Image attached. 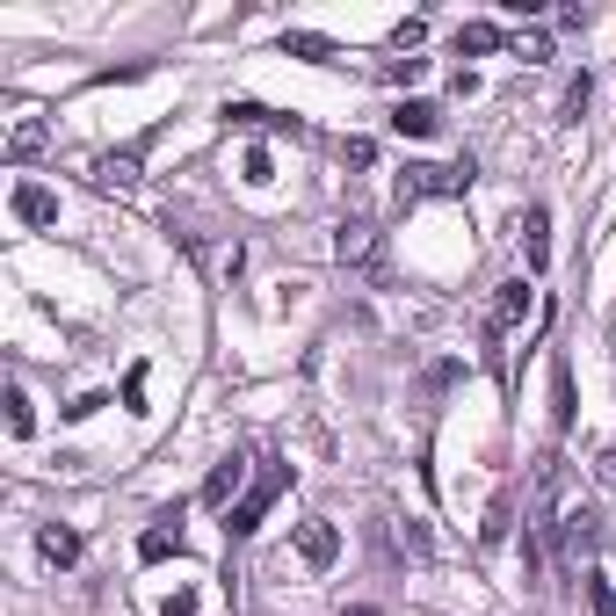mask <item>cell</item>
<instances>
[{
  "instance_id": "cell-15",
  "label": "cell",
  "mask_w": 616,
  "mask_h": 616,
  "mask_svg": "<svg viewBox=\"0 0 616 616\" xmlns=\"http://www.w3.org/2000/svg\"><path fill=\"white\" fill-rule=\"evenodd\" d=\"M226 117L232 123H254V131H298L290 117H276V109H262V102H226Z\"/></svg>"
},
{
  "instance_id": "cell-24",
  "label": "cell",
  "mask_w": 616,
  "mask_h": 616,
  "mask_svg": "<svg viewBox=\"0 0 616 616\" xmlns=\"http://www.w3.org/2000/svg\"><path fill=\"white\" fill-rule=\"evenodd\" d=\"M421 36H428V22L414 15V22H399V30H392V44H399V52H414V44H421Z\"/></svg>"
},
{
  "instance_id": "cell-7",
  "label": "cell",
  "mask_w": 616,
  "mask_h": 616,
  "mask_svg": "<svg viewBox=\"0 0 616 616\" xmlns=\"http://www.w3.org/2000/svg\"><path fill=\"white\" fill-rule=\"evenodd\" d=\"M377 544H385L392 559H428V529L421 522H392L385 515V522H377Z\"/></svg>"
},
{
  "instance_id": "cell-6",
  "label": "cell",
  "mask_w": 616,
  "mask_h": 616,
  "mask_svg": "<svg viewBox=\"0 0 616 616\" xmlns=\"http://www.w3.org/2000/svg\"><path fill=\"white\" fill-rule=\"evenodd\" d=\"M139 160H145V145H123V153H102L88 167L95 175V189H139Z\"/></svg>"
},
{
  "instance_id": "cell-4",
  "label": "cell",
  "mask_w": 616,
  "mask_h": 616,
  "mask_svg": "<svg viewBox=\"0 0 616 616\" xmlns=\"http://www.w3.org/2000/svg\"><path fill=\"white\" fill-rule=\"evenodd\" d=\"M529 305H537V290H529L522 276H515V283H501V290H493V312H486V334H493V341H501V334H515V327L529 319Z\"/></svg>"
},
{
  "instance_id": "cell-27",
  "label": "cell",
  "mask_w": 616,
  "mask_h": 616,
  "mask_svg": "<svg viewBox=\"0 0 616 616\" xmlns=\"http://www.w3.org/2000/svg\"><path fill=\"white\" fill-rule=\"evenodd\" d=\"M486 537H493V544L508 537V501H493V508H486Z\"/></svg>"
},
{
  "instance_id": "cell-10",
  "label": "cell",
  "mask_w": 616,
  "mask_h": 616,
  "mask_svg": "<svg viewBox=\"0 0 616 616\" xmlns=\"http://www.w3.org/2000/svg\"><path fill=\"white\" fill-rule=\"evenodd\" d=\"M36 551H44V565H73V559H80V529L44 522V529H36Z\"/></svg>"
},
{
  "instance_id": "cell-29",
  "label": "cell",
  "mask_w": 616,
  "mask_h": 616,
  "mask_svg": "<svg viewBox=\"0 0 616 616\" xmlns=\"http://www.w3.org/2000/svg\"><path fill=\"white\" fill-rule=\"evenodd\" d=\"M341 616H377V609H363V602H355V609H341Z\"/></svg>"
},
{
  "instance_id": "cell-12",
  "label": "cell",
  "mask_w": 616,
  "mask_h": 616,
  "mask_svg": "<svg viewBox=\"0 0 616 616\" xmlns=\"http://www.w3.org/2000/svg\"><path fill=\"white\" fill-rule=\"evenodd\" d=\"M522 254H529V268L551 262V211L544 204H529V218H522Z\"/></svg>"
},
{
  "instance_id": "cell-25",
  "label": "cell",
  "mask_w": 616,
  "mask_h": 616,
  "mask_svg": "<svg viewBox=\"0 0 616 616\" xmlns=\"http://www.w3.org/2000/svg\"><path fill=\"white\" fill-rule=\"evenodd\" d=\"M587 95H595V80H587V73H581V80L565 88V117H581V109H587Z\"/></svg>"
},
{
  "instance_id": "cell-26",
  "label": "cell",
  "mask_w": 616,
  "mask_h": 616,
  "mask_svg": "<svg viewBox=\"0 0 616 616\" xmlns=\"http://www.w3.org/2000/svg\"><path fill=\"white\" fill-rule=\"evenodd\" d=\"M341 160H349V167H370V160H377V145H370V139H349V145H341Z\"/></svg>"
},
{
  "instance_id": "cell-21",
  "label": "cell",
  "mask_w": 616,
  "mask_h": 616,
  "mask_svg": "<svg viewBox=\"0 0 616 616\" xmlns=\"http://www.w3.org/2000/svg\"><path fill=\"white\" fill-rule=\"evenodd\" d=\"M8 428H15V436H30V392H8Z\"/></svg>"
},
{
  "instance_id": "cell-8",
  "label": "cell",
  "mask_w": 616,
  "mask_h": 616,
  "mask_svg": "<svg viewBox=\"0 0 616 616\" xmlns=\"http://www.w3.org/2000/svg\"><path fill=\"white\" fill-rule=\"evenodd\" d=\"M392 131H399V139H436L442 109L436 102H399V109H392Z\"/></svg>"
},
{
  "instance_id": "cell-11",
  "label": "cell",
  "mask_w": 616,
  "mask_h": 616,
  "mask_svg": "<svg viewBox=\"0 0 616 616\" xmlns=\"http://www.w3.org/2000/svg\"><path fill=\"white\" fill-rule=\"evenodd\" d=\"M15 218H22V226H58V196L36 189V182H22V189H15Z\"/></svg>"
},
{
  "instance_id": "cell-1",
  "label": "cell",
  "mask_w": 616,
  "mask_h": 616,
  "mask_svg": "<svg viewBox=\"0 0 616 616\" xmlns=\"http://www.w3.org/2000/svg\"><path fill=\"white\" fill-rule=\"evenodd\" d=\"M283 479H290V464H262V472H254V486H246L240 501H232V515H226V537H254V529H262V515L283 493Z\"/></svg>"
},
{
  "instance_id": "cell-23",
  "label": "cell",
  "mask_w": 616,
  "mask_h": 616,
  "mask_svg": "<svg viewBox=\"0 0 616 616\" xmlns=\"http://www.w3.org/2000/svg\"><path fill=\"white\" fill-rule=\"evenodd\" d=\"M276 175V160H268V145H254V153H246V182H268Z\"/></svg>"
},
{
  "instance_id": "cell-18",
  "label": "cell",
  "mask_w": 616,
  "mask_h": 616,
  "mask_svg": "<svg viewBox=\"0 0 616 616\" xmlns=\"http://www.w3.org/2000/svg\"><path fill=\"white\" fill-rule=\"evenodd\" d=\"M283 52H290V58H334V44L312 36V30H290V36H283Z\"/></svg>"
},
{
  "instance_id": "cell-14",
  "label": "cell",
  "mask_w": 616,
  "mask_h": 616,
  "mask_svg": "<svg viewBox=\"0 0 616 616\" xmlns=\"http://www.w3.org/2000/svg\"><path fill=\"white\" fill-rule=\"evenodd\" d=\"M501 44H508V36L493 30V22H464V30H458V58H479V52H501Z\"/></svg>"
},
{
  "instance_id": "cell-19",
  "label": "cell",
  "mask_w": 616,
  "mask_h": 616,
  "mask_svg": "<svg viewBox=\"0 0 616 616\" xmlns=\"http://www.w3.org/2000/svg\"><path fill=\"white\" fill-rule=\"evenodd\" d=\"M551 399H559V406H551V421L565 428V421H573V370H565V363H559V377H551Z\"/></svg>"
},
{
  "instance_id": "cell-13",
  "label": "cell",
  "mask_w": 616,
  "mask_h": 616,
  "mask_svg": "<svg viewBox=\"0 0 616 616\" xmlns=\"http://www.w3.org/2000/svg\"><path fill=\"white\" fill-rule=\"evenodd\" d=\"M240 479H246V464H240V458H218V464H211V479H204V501H211V508H226L232 493H240Z\"/></svg>"
},
{
  "instance_id": "cell-20",
  "label": "cell",
  "mask_w": 616,
  "mask_h": 616,
  "mask_svg": "<svg viewBox=\"0 0 616 616\" xmlns=\"http://www.w3.org/2000/svg\"><path fill=\"white\" fill-rule=\"evenodd\" d=\"M587 602H595V616H616V587L602 573H587Z\"/></svg>"
},
{
  "instance_id": "cell-9",
  "label": "cell",
  "mask_w": 616,
  "mask_h": 616,
  "mask_svg": "<svg viewBox=\"0 0 616 616\" xmlns=\"http://www.w3.org/2000/svg\"><path fill=\"white\" fill-rule=\"evenodd\" d=\"M167 551H182V508H167V515H160V522L139 537V559H145V565L167 559Z\"/></svg>"
},
{
  "instance_id": "cell-22",
  "label": "cell",
  "mask_w": 616,
  "mask_h": 616,
  "mask_svg": "<svg viewBox=\"0 0 616 616\" xmlns=\"http://www.w3.org/2000/svg\"><path fill=\"white\" fill-rule=\"evenodd\" d=\"M421 73H428V58H392L385 80H399V88H406V80H421Z\"/></svg>"
},
{
  "instance_id": "cell-16",
  "label": "cell",
  "mask_w": 616,
  "mask_h": 616,
  "mask_svg": "<svg viewBox=\"0 0 616 616\" xmlns=\"http://www.w3.org/2000/svg\"><path fill=\"white\" fill-rule=\"evenodd\" d=\"M30 153H44V123H36V117H22L15 131H8V160H30Z\"/></svg>"
},
{
  "instance_id": "cell-28",
  "label": "cell",
  "mask_w": 616,
  "mask_h": 616,
  "mask_svg": "<svg viewBox=\"0 0 616 616\" xmlns=\"http://www.w3.org/2000/svg\"><path fill=\"white\" fill-rule=\"evenodd\" d=\"M595 479H602V486H616V450H595Z\"/></svg>"
},
{
  "instance_id": "cell-17",
  "label": "cell",
  "mask_w": 616,
  "mask_h": 616,
  "mask_svg": "<svg viewBox=\"0 0 616 616\" xmlns=\"http://www.w3.org/2000/svg\"><path fill=\"white\" fill-rule=\"evenodd\" d=\"M508 52L522 58V66H544V58H551V36H544V30H522V36H508Z\"/></svg>"
},
{
  "instance_id": "cell-3",
  "label": "cell",
  "mask_w": 616,
  "mask_h": 616,
  "mask_svg": "<svg viewBox=\"0 0 616 616\" xmlns=\"http://www.w3.org/2000/svg\"><path fill=\"white\" fill-rule=\"evenodd\" d=\"M472 189V160H458V167H436V160H414L399 175V196L406 204H421V196H464Z\"/></svg>"
},
{
  "instance_id": "cell-5",
  "label": "cell",
  "mask_w": 616,
  "mask_h": 616,
  "mask_svg": "<svg viewBox=\"0 0 616 616\" xmlns=\"http://www.w3.org/2000/svg\"><path fill=\"white\" fill-rule=\"evenodd\" d=\"M298 559L312 565V573H327V565L341 559V529L334 522H298Z\"/></svg>"
},
{
  "instance_id": "cell-2",
  "label": "cell",
  "mask_w": 616,
  "mask_h": 616,
  "mask_svg": "<svg viewBox=\"0 0 616 616\" xmlns=\"http://www.w3.org/2000/svg\"><path fill=\"white\" fill-rule=\"evenodd\" d=\"M334 262L355 268V276H385V232L370 226V218H349L334 232Z\"/></svg>"
}]
</instances>
